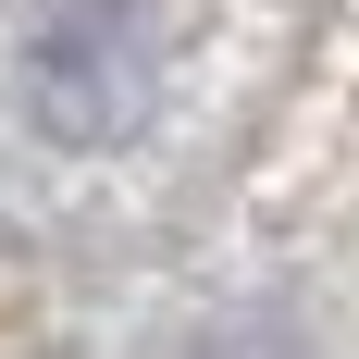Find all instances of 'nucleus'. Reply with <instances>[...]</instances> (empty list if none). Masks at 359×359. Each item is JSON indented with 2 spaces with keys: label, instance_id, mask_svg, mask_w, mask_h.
Segmentation results:
<instances>
[{
  "label": "nucleus",
  "instance_id": "obj_1",
  "mask_svg": "<svg viewBox=\"0 0 359 359\" xmlns=\"http://www.w3.org/2000/svg\"><path fill=\"white\" fill-rule=\"evenodd\" d=\"M13 100L50 149H124L161 111V13L149 0H37Z\"/></svg>",
  "mask_w": 359,
  "mask_h": 359
}]
</instances>
